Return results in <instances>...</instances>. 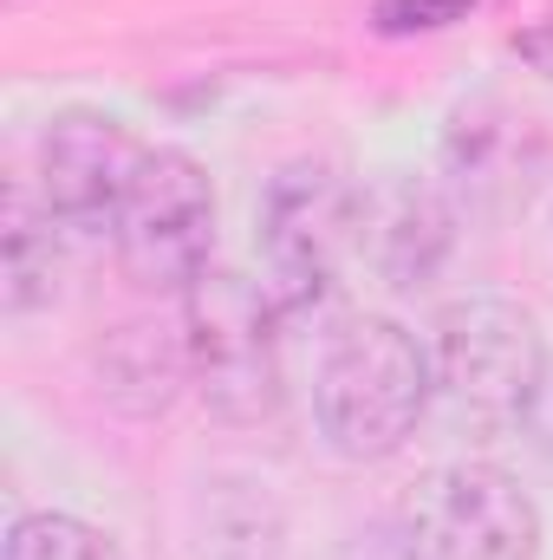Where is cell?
Listing matches in <instances>:
<instances>
[{"instance_id": "5bb4252c", "label": "cell", "mask_w": 553, "mask_h": 560, "mask_svg": "<svg viewBox=\"0 0 553 560\" xmlns=\"http://www.w3.org/2000/svg\"><path fill=\"white\" fill-rule=\"evenodd\" d=\"M521 430L534 436V450H548L553 456V359H548V372H541V392H534V405H528Z\"/></svg>"}, {"instance_id": "4fadbf2b", "label": "cell", "mask_w": 553, "mask_h": 560, "mask_svg": "<svg viewBox=\"0 0 553 560\" xmlns=\"http://www.w3.org/2000/svg\"><path fill=\"white\" fill-rule=\"evenodd\" d=\"M469 13H475V0H378L372 26L391 33V39H404V33H443V26H456Z\"/></svg>"}, {"instance_id": "7c38bea8", "label": "cell", "mask_w": 553, "mask_h": 560, "mask_svg": "<svg viewBox=\"0 0 553 560\" xmlns=\"http://www.w3.org/2000/svg\"><path fill=\"white\" fill-rule=\"evenodd\" d=\"M7 560H125V548L111 528H98L85 515L39 509V515H20L7 528Z\"/></svg>"}, {"instance_id": "9c48e42d", "label": "cell", "mask_w": 553, "mask_h": 560, "mask_svg": "<svg viewBox=\"0 0 553 560\" xmlns=\"http://www.w3.org/2000/svg\"><path fill=\"white\" fill-rule=\"evenodd\" d=\"M59 268H66V222L33 202L26 189L7 196V229H0V293H7V313H33V306H52L59 293Z\"/></svg>"}, {"instance_id": "277c9868", "label": "cell", "mask_w": 553, "mask_h": 560, "mask_svg": "<svg viewBox=\"0 0 553 560\" xmlns=\"http://www.w3.org/2000/svg\"><path fill=\"white\" fill-rule=\"evenodd\" d=\"M111 248L131 287L143 293H189L209 275V248H215V183L189 150H143L138 176L118 202L111 222Z\"/></svg>"}, {"instance_id": "5b68a950", "label": "cell", "mask_w": 553, "mask_h": 560, "mask_svg": "<svg viewBox=\"0 0 553 560\" xmlns=\"http://www.w3.org/2000/svg\"><path fill=\"white\" fill-rule=\"evenodd\" d=\"M404 560H541V509L502 463H443L404 495Z\"/></svg>"}, {"instance_id": "52a82bcc", "label": "cell", "mask_w": 553, "mask_h": 560, "mask_svg": "<svg viewBox=\"0 0 553 560\" xmlns=\"http://www.w3.org/2000/svg\"><path fill=\"white\" fill-rule=\"evenodd\" d=\"M143 150L150 143H138L111 112H59L39 138V202L79 235H111Z\"/></svg>"}, {"instance_id": "3957f363", "label": "cell", "mask_w": 553, "mask_h": 560, "mask_svg": "<svg viewBox=\"0 0 553 560\" xmlns=\"http://www.w3.org/2000/svg\"><path fill=\"white\" fill-rule=\"evenodd\" d=\"M280 300L248 275L209 268L183 293V346H189V385L222 423H261L280 411Z\"/></svg>"}, {"instance_id": "8fae6325", "label": "cell", "mask_w": 553, "mask_h": 560, "mask_svg": "<svg viewBox=\"0 0 553 560\" xmlns=\"http://www.w3.org/2000/svg\"><path fill=\"white\" fill-rule=\"evenodd\" d=\"M443 170L456 189H469V202H489L495 189H521V131L515 118H502L495 105H475L449 125L443 138Z\"/></svg>"}, {"instance_id": "6da1fadb", "label": "cell", "mask_w": 553, "mask_h": 560, "mask_svg": "<svg viewBox=\"0 0 553 560\" xmlns=\"http://www.w3.org/2000/svg\"><path fill=\"white\" fill-rule=\"evenodd\" d=\"M436 405L430 385V346L411 326L385 313H352L313 372V418L332 456L345 463H385L416 436L423 411Z\"/></svg>"}, {"instance_id": "9a60e30c", "label": "cell", "mask_w": 553, "mask_h": 560, "mask_svg": "<svg viewBox=\"0 0 553 560\" xmlns=\"http://www.w3.org/2000/svg\"><path fill=\"white\" fill-rule=\"evenodd\" d=\"M515 52L534 66V72H548L553 79V20H541V26H528L521 39H515Z\"/></svg>"}, {"instance_id": "7a4b0ae2", "label": "cell", "mask_w": 553, "mask_h": 560, "mask_svg": "<svg viewBox=\"0 0 553 560\" xmlns=\"http://www.w3.org/2000/svg\"><path fill=\"white\" fill-rule=\"evenodd\" d=\"M548 372L541 319L508 293H462L430 326L436 405L475 430H521Z\"/></svg>"}, {"instance_id": "ba28073f", "label": "cell", "mask_w": 553, "mask_h": 560, "mask_svg": "<svg viewBox=\"0 0 553 560\" xmlns=\"http://www.w3.org/2000/svg\"><path fill=\"white\" fill-rule=\"evenodd\" d=\"M449 242H456V209L430 176L385 170L358 189V261L385 287L398 293L423 287L449 261Z\"/></svg>"}, {"instance_id": "30bf717a", "label": "cell", "mask_w": 553, "mask_h": 560, "mask_svg": "<svg viewBox=\"0 0 553 560\" xmlns=\"http://www.w3.org/2000/svg\"><path fill=\"white\" fill-rule=\"evenodd\" d=\"M98 378H105V398L125 405L131 418L169 411L176 392L189 385V346H183V332L125 326V332L98 352Z\"/></svg>"}, {"instance_id": "8992f818", "label": "cell", "mask_w": 553, "mask_h": 560, "mask_svg": "<svg viewBox=\"0 0 553 560\" xmlns=\"http://www.w3.org/2000/svg\"><path fill=\"white\" fill-rule=\"evenodd\" d=\"M261 261L280 313H313L358 261V189L319 163L280 170L261 196Z\"/></svg>"}]
</instances>
